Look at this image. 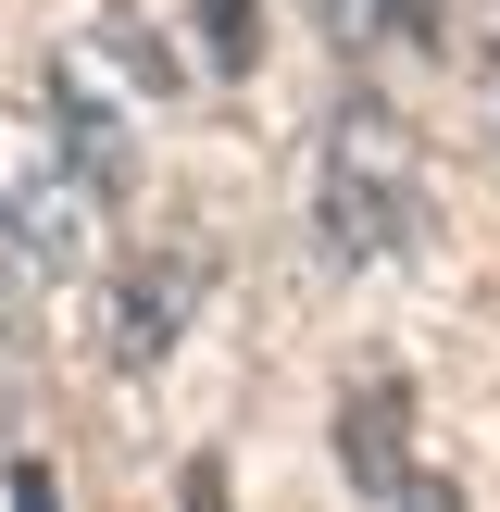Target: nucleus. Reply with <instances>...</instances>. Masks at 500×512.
<instances>
[{"instance_id":"1","label":"nucleus","mask_w":500,"mask_h":512,"mask_svg":"<svg viewBox=\"0 0 500 512\" xmlns=\"http://www.w3.org/2000/svg\"><path fill=\"white\" fill-rule=\"evenodd\" d=\"M313 225L338 263H388V250L425 238V150L400 125V100L375 75H350L338 113H325V150H313Z\"/></svg>"},{"instance_id":"2","label":"nucleus","mask_w":500,"mask_h":512,"mask_svg":"<svg viewBox=\"0 0 500 512\" xmlns=\"http://www.w3.org/2000/svg\"><path fill=\"white\" fill-rule=\"evenodd\" d=\"M125 175H100L88 150L50 125V100H0V238L25 250V263L50 275H88L100 250V200H113Z\"/></svg>"},{"instance_id":"3","label":"nucleus","mask_w":500,"mask_h":512,"mask_svg":"<svg viewBox=\"0 0 500 512\" xmlns=\"http://www.w3.org/2000/svg\"><path fill=\"white\" fill-rule=\"evenodd\" d=\"M338 463H350L363 500H400V488H413V388H400L388 363H363L338 388Z\"/></svg>"},{"instance_id":"4","label":"nucleus","mask_w":500,"mask_h":512,"mask_svg":"<svg viewBox=\"0 0 500 512\" xmlns=\"http://www.w3.org/2000/svg\"><path fill=\"white\" fill-rule=\"evenodd\" d=\"M200 275H213V250H200V238H163L150 263H125V300H113V363H125V375H150V363L175 350Z\"/></svg>"},{"instance_id":"5","label":"nucleus","mask_w":500,"mask_h":512,"mask_svg":"<svg viewBox=\"0 0 500 512\" xmlns=\"http://www.w3.org/2000/svg\"><path fill=\"white\" fill-rule=\"evenodd\" d=\"M250 50H263V0H200V63L250 75Z\"/></svg>"},{"instance_id":"6","label":"nucleus","mask_w":500,"mask_h":512,"mask_svg":"<svg viewBox=\"0 0 500 512\" xmlns=\"http://www.w3.org/2000/svg\"><path fill=\"white\" fill-rule=\"evenodd\" d=\"M375 25H388L400 50H438V38H450V13H438V0H375Z\"/></svg>"},{"instance_id":"7","label":"nucleus","mask_w":500,"mask_h":512,"mask_svg":"<svg viewBox=\"0 0 500 512\" xmlns=\"http://www.w3.org/2000/svg\"><path fill=\"white\" fill-rule=\"evenodd\" d=\"M475 88H488V150H500V0H488V25H475Z\"/></svg>"},{"instance_id":"8","label":"nucleus","mask_w":500,"mask_h":512,"mask_svg":"<svg viewBox=\"0 0 500 512\" xmlns=\"http://www.w3.org/2000/svg\"><path fill=\"white\" fill-rule=\"evenodd\" d=\"M388 512H463V475H438V463H413V488H400Z\"/></svg>"},{"instance_id":"9","label":"nucleus","mask_w":500,"mask_h":512,"mask_svg":"<svg viewBox=\"0 0 500 512\" xmlns=\"http://www.w3.org/2000/svg\"><path fill=\"white\" fill-rule=\"evenodd\" d=\"M175 500H188V512H225V463H213V450H188V475H175Z\"/></svg>"},{"instance_id":"10","label":"nucleus","mask_w":500,"mask_h":512,"mask_svg":"<svg viewBox=\"0 0 500 512\" xmlns=\"http://www.w3.org/2000/svg\"><path fill=\"white\" fill-rule=\"evenodd\" d=\"M13 512H63V488H50V463H13Z\"/></svg>"},{"instance_id":"11","label":"nucleus","mask_w":500,"mask_h":512,"mask_svg":"<svg viewBox=\"0 0 500 512\" xmlns=\"http://www.w3.org/2000/svg\"><path fill=\"white\" fill-rule=\"evenodd\" d=\"M13 350H25V300H13V275H0V375H13Z\"/></svg>"}]
</instances>
